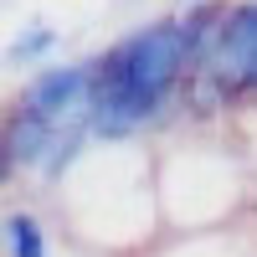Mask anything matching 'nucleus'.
Instances as JSON below:
<instances>
[{
	"mask_svg": "<svg viewBox=\"0 0 257 257\" xmlns=\"http://www.w3.org/2000/svg\"><path fill=\"white\" fill-rule=\"evenodd\" d=\"M185 6H201V0H185Z\"/></svg>",
	"mask_w": 257,
	"mask_h": 257,
	"instance_id": "6e6552de",
	"label": "nucleus"
},
{
	"mask_svg": "<svg viewBox=\"0 0 257 257\" xmlns=\"http://www.w3.org/2000/svg\"><path fill=\"white\" fill-rule=\"evenodd\" d=\"M257 57V0H247V6H237V11H226V21H221V36H216V47H211V72L216 77H242L247 72V62Z\"/></svg>",
	"mask_w": 257,
	"mask_h": 257,
	"instance_id": "7ed1b4c3",
	"label": "nucleus"
},
{
	"mask_svg": "<svg viewBox=\"0 0 257 257\" xmlns=\"http://www.w3.org/2000/svg\"><path fill=\"white\" fill-rule=\"evenodd\" d=\"M26 108H36L41 118L62 123H88V62H72V67H41L26 93H21Z\"/></svg>",
	"mask_w": 257,
	"mask_h": 257,
	"instance_id": "f03ea898",
	"label": "nucleus"
},
{
	"mask_svg": "<svg viewBox=\"0 0 257 257\" xmlns=\"http://www.w3.org/2000/svg\"><path fill=\"white\" fill-rule=\"evenodd\" d=\"M52 134H57L52 118H41L36 108L16 103V108L6 113V128H0V149H6L11 170H16V165H41V155H47Z\"/></svg>",
	"mask_w": 257,
	"mask_h": 257,
	"instance_id": "20e7f679",
	"label": "nucleus"
},
{
	"mask_svg": "<svg viewBox=\"0 0 257 257\" xmlns=\"http://www.w3.org/2000/svg\"><path fill=\"white\" fill-rule=\"evenodd\" d=\"M11 180V160H6V149H0V185Z\"/></svg>",
	"mask_w": 257,
	"mask_h": 257,
	"instance_id": "0eeeda50",
	"label": "nucleus"
},
{
	"mask_svg": "<svg viewBox=\"0 0 257 257\" xmlns=\"http://www.w3.org/2000/svg\"><path fill=\"white\" fill-rule=\"evenodd\" d=\"M0 247H6V257H47V231L31 211H11L0 221Z\"/></svg>",
	"mask_w": 257,
	"mask_h": 257,
	"instance_id": "39448f33",
	"label": "nucleus"
},
{
	"mask_svg": "<svg viewBox=\"0 0 257 257\" xmlns=\"http://www.w3.org/2000/svg\"><path fill=\"white\" fill-rule=\"evenodd\" d=\"M57 52V31L52 26H41V21H31V26H21L11 36V47H6V62L11 67H36L41 57H52Z\"/></svg>",
	"mask_w": 257,
	"mask_h": 257,
	"instance_id": "423d86ee",
	"label": "nucleus"
},
{
	"mask_svg": "<svg viewBox=\"0 0 257 257\" xmlns=\"http://www.w3.org/2000/svg\"><path fill=\"white\" fill-rule=\"evenodd\" d=\"M190 67V47H185V26L175 21H155V26L128 31L113 52H103L88 62V82L93 88H118L134 93L144 103H165V93L175 88V77Z\"/></svg>",
	"mask_w": 257,
	"mask_h": 257,
	"instance_id": "f257e3e1",
	"label": "nucleus"
}]
</instances>
